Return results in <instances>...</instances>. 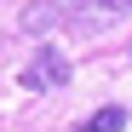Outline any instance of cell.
I'll return each mask as SVG.
<instances>
[{"label":"cell","instance_id":"obj_1","mask_svg":"<svg viewBox=\"0 0 132 132\" xmlns=\"http://www.w3.org/2000/svg\"><path fill=\"white\" fill-rule=\"evenodd\" d=\"M121 17H132V0H75L69 29L75 35H103L109 23H121Z\"/></svg>","mask_w":132,"mask_h":132},{"label":"cell","instance_id":"obj_2","mask_svg":"<svg viewBox=\"0 0 132 132\" xmlns=\"http://www.w3.org/2000/svg\"><path fill=\"white\" fill-rule=\"evenodd\" d=\"M63 80H69V57H63L57 46H40L35 63L17 75V86H29V92H40V86H63Z\"/></svg>","mask_w":132,"mask_h":132},{"label":"cell","instance_id":"obj_3","mask_svg":"<svg viewBox=\"0 0 132 132\" xmlns=\"http://www.w3.org/2000/svg\"><path fill=\"white\" fill-rule=\"evenodd\" d=\"M17 23H23V35H46V29L63 23V6H57V0H35V6H23Z\"/></svg>","mask_w":132,"mask_h":132},{"label":"cell","instance_id":"obj_4","mask_svg":"<svg viewBox=\"0 0 132 132\" xmlns=\"http://www.w3.org/2000/svg\"><path fill=\"white\" fill-rule=\"evenodd\" d=\"M126 126H132V115H126L121 103H103L98 115H86V121H80V132H126Z\"/></svg>","mask_w":132,"mask_h":132}]
</instances>
